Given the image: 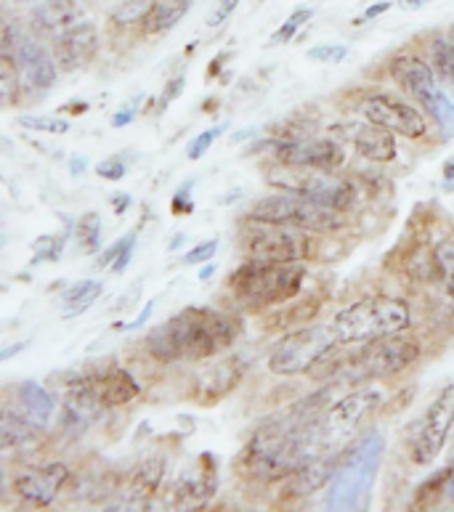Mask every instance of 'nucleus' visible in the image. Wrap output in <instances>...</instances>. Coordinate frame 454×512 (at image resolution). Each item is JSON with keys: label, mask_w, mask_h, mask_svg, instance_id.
Returning <instances> with one entry per match:
<instances>
[{"label": "nucleus", "mask_w": 454, "mask_h": 512, "mask_svg": "<svg viewBox=\"0 0 454 512\" xmlns=\"http://www.w3.org/2000/svg\"><path fill=\"white\" fill-rule=\"evenodd\" d=\"M298 417L293 420H279L274 425H263L239 454V470L261 483L287 481L290 475L298 473L308 462L322 457L324 444L322 430L316 417Z\"/></svg>", "instance_id": "1"}, {"label": "nucleus", "mask_w": 454, "mask_h": 512, "mask_svg": "<svg viewBox=\"0 0 454 512\" xmlns=\"http://www.w3.org/2000/svg\"><path fill=\"white\" fill-rule=\"evenodd\" d=\"M237 321L213 308H184L147 335V351L162 364L205 361L234 345Z\"/></svg>", "instance_id": "2"}, {"label": "nucleus", "mask_w": 454, "mask_h": 512, "mask_svg": "<svg viewBox=\"0 0 454 512\" xmlns=\"http://www.w3.org/2000/svg\"><path fill=\"white\" fill-rule=\"evenodd\" d=\"M385 438L380 430H367L346 457L340 459L327 489L330 510H364L370 505L372 486L378 478Z\"/></svg>", "instance_id": "3"}, {"label": "nucleus", "mask_w": 454, "mask_h": 512, "mask_svg": "<svg viewBox=\"0 0 454 512\" xmlns=\"http://www.w3.org/2000/svg\"><path fill=\"white\" fill-rule=\"evenodd\" d=\"M412 324L409 303L391 295H370L338 311L332 319V329L340 345H362L385 335L407 332Z\"/></svg>", "instance_id": "4"}, {"label": "nucleus", "mask_w": 454, "mask_h": 512, "mask_svg": "<svg viewBox=\"0 0 454 512\" xmlns=\"http://www.w3.org/2000/svg\"><path fill=\"white\" fill-rule=\"evenodd\" d=\"M303 282H306V268L298 263H261V260H247L231 274V292L239 303L247 308H269L298 298Z\"/></svg>", "instance_id": "5"}, {"label": "nucleus", "mask_w": 454, "mask_h": 512, "mask_svg": "<svg viewBox=\"0 0 454 512\" xmlns=\"http://www.w3.org/2000/svg\"><path fill=\"white\" fill-rule=\"evenodd\" d=\"M420 343L415 337L385 335L378 340H367L356 353H351L346 361H340L335 375L346 383H367V380H388V377L401 375L420 359Z\"/></svg>", "instance_id": "6"}, {"label": "nucleus", "mask_w": 454, "mask_h": 512, "mask_svg": "<svg viewBox=\"0 0 454 512\" xmlns=\"http://www.w3.org/2000/svg\"><path fill=\"white\" fill-rule=\"evenodd\" d=\"M266 181L277 186L279 192H293L301 197L314 199L319 205L346 213L356 202V189L351 181L335 173V170L322 168H301V165H282L266 173Z\"/></svg>", "instance_id": "7"}, {"label": "nucleus", "mask_w": 454, "mask_h": 512, "mask_svg": "<svg viewBox=\"0 0 454 512\" xmlns=\"http://www.w3.org/2000/svg\"><path fill=\"white\" fill-rule=\"evenodd\" d=\"M338 335L332 324H314V327L295 329L279 340L269 353V369L279 377L306 375L311 369L338 348Z\"/></svg>", "instance_id": "8"}, {"label": "nucleus", "mask_w": 454, "mask_h": 512, "mask_svg": "<svg viewBox=\"0 0 454 512\" xmlns=\"http://www.w3.org/2000/svg\"><path fill=\"white\" fill-rule=\"evenodd\" d=\"M250 221L279 223V226H298L308 231H332L340 226V213L319 205L301 194H269L250 207Z\"/></svg>", "instance_id": "9"}, {"label": "nucleus", "mask_w": 454, "mask_h": 512, "mask_svg": "<svg viewBox=\"0 0 454 512\" xmlns=\"http://www.w3.org/2000/svg\"><path fill=\"white\" fill-rule=\"evenodd\" d=\"M245 231V255L261 263H298L311 258V237L308 229L298 226H279V223L250 221Z\"/></svg>", "instance_id": "10"}, {"label": "nucleus", "mask_w": 454, "mask_h": 512, "mask_svg": "<svg viewBox=\"0 0 454 512\" xmlns=\"http://www.w3.org/2000/svg\"><path fill=\"white\" fill-rule=\"evenodd\" d=\"M383 390L380 388H359L351 390L346 396L330 401V406L324 409L322 420L319 422V430H322L324 444L332 446L338 441H346L348 436H354L359 425H362L372 412H378L380 404H383Z\"/></svg>", "instance_id": "11"}, {"label": "nucleus", "mask_w": 454, "mask_h": 512, "mask_svg": "<svg viewBox=\"0 0 454 512\" xmlns=\"http://www.w3.org/2000/svg\"><path fill=\"white\" fill-rule=\"evenodd\" d=\"M454 428V385L444 388L433 398L431 406L425 409L423 420L417 422L415 438L409 446L412 462L420 467H428L439 457L444 444H447L449 430Z\"/></svg>", "instance_id": "12"}, {"label": "nucleus", "mask_w": 454, "mask_h": 512, "mask_svg": "<svg viewBox=\"0 0 454 512\" xmlns=\"http://www.w3.org/2000/svg\"><path fill=\"white\" fill-rule=\"evenodd\" d=\"M362 115L367 123H375L380 128H388L396 136L423 138L428 133V120L420 109L409 107L407 101L388 96V93H375L362 101Z\"/></svg>", "instance_id": "13"}, {"label": "nucleus", "mask_w": 454, "mask_h": 512, "mask_svg": "<svg viewBox=\"0 0 454 512\" xmlns=\"http://www.w3.org/2000/svg\"><path fill=\"white\" fill-rule=\"evenodd\" d=\"M388 72H391L393 83L401 85V88H404L420 107L428 109V115H431L441 96L439 77H436L431 64L415 54H399L391 59Z\"/></svg>", "instance_id": "14"}, {"label": "nucleus", "mask_w": 454, "mask_h": 512, "mask_svg": "<svg viewBox=\"0 0 454 512\" xmlns=\"http://www.w3.org/2000/svg\"><path fill=\"white\" fill-rule=\"evenodd\" d=\"M274 157L282 165H301V168L338 170L343 165V146L330 138H282L271 141Z\"/></svg>", "instance_id": "15"}, {"label": "nucleus", "mask_w": 454, "mask_h": 512, "mask_svg": "<svg viewBox=\"0 0 454 512\" xmlns=\"http://www.w3.org/2000/svg\"><path fill=\"white\" fill-rule=\"evenodd\" d=\"M67 478H70V465H64V462L24 467V470L14 473V491L30 505L48 507L59 497Z\"/></svg>", "instance_id": "16"}, {"label": "nucleus", "mask_w": 454, "mask_h": 512, "mask_svg": "<svg viewBox=\"0 0 454 512\" xmlns=\"http://www.w3.org/2000/svg\"><path fill=\"white\" fill-rule=\"evenodd\" d=\"M218 475H216V459L210 454H202L192 470H184L181 478L173 486V494L168 502L178 510H192V507L208 505V499L216 494Z\"/></svg>", "instance_id": "17"}, {"label": "nucleus", "mask_w": 454, "mask_h": 512, "mask_svg": "<svg viewBox=\"0 0 454 512\" xmlns=\"http://www.w3.org/2000/svg\"><path fill=\"white\" fill-rule=\"evenodd\" d=\"M96 48H99V35H96V27H93L88 19H80L77 24H72L70 30H64L56 35L54 43V54H56V64L67 72L72 69L83 67L93 59L96 54Z\"/></svg>", "instance_id": "18"}, {"label": "nucleus", "mask_w": 454, "mask_h": 512, "mask_svg": "<svg viewBox=\"0 0 454 512\" xmlns=\"http://www.w3.org/2000/svg\"><path fill=\"white\" fill-rule=\"evenodd\" d=\"M14 59L19 64V72H22V80L35 91H48L51 85L56 83L59 77V69L56 62L48 56V51L40 46L35 38H27L22 35L19 43H16Z\"/></svg>", "instance_id": "19"}, {"label": "nucleus", "mask_w": 454, "mask_h": 512, "mask_svg": "<svg viewBox=\"0 0 454 512\" xmlns=\"http://www.w3.org/2000/svg\"><path fill=\"white\" fill-rule=\"evenodd\" d=\"M85 380H88L93 396L99 398V404L104 409H117V406L131 404L133 398L141 393L136 377L123 367L101 369V372L85 375Z\"/></svg>", "instance_id": "20"}, {"label": "nucleus", "mask_w": 454, "mask_h": 512, "mask_svg": "<svg viewBox=\"0 0 454 512\" xmlns=\"http://www.w3.org/2000/svg\"><path fill=\"white\" fill-rule=\"evenodd\" d=\"M239 380H242V367L237 361H221L197 375L189 396L200 406H216L221 398H226L237 388Z\"/></svg>", "instance_id": "21"}, {"label": "nucleus", "mask_w": 454, "mask_h": 512, "mask_svg": "<svg viewBox=\"0 0 454 512\" xmlns=\"http://www.w3.org/2000/svg\"><path fill=\"white\" fill-rule=\"evenodd\" d=\"M165 478V457L141 459L123 486V507H147Z\"/></svg>", "instance_id": "22"}, {"label": "nucleus", "mask_w": 454, "mask_h": 512, "mask_svg": "<svg viewBox=\"0 0 454 512\" xmlns=\"http://www.w3.org/2000/svg\"><path fill=\"white\" fill-rule=\"evenodd\" d=\"M338 465V457H316L314 462H308L306 467H301L298 473H293L287 478L285 494L290 499H303L308 497V494H314L316 489H324V486L332 481V475H335Z\"/></svg>", "instance_id": "23"}, {"label": "nucleus", "mask_w": 454, "mask_h": 512, "mask_svg": "<svg viewBox=\"0 0 454 512\" xmlns=\"http://www.w3.org/2000/svg\"><path fill=\"white\" fill-rule=\"evenodd\" d=\"M32 19L38 24V30L59 35V32L70 30L72 24L80 22L83 11H80L75 0H40L35 11H32Z\"/></svg>", "instance_id": "24"}, {"label": "nucleus", "mask_w": 454, "mask_h": 512, "mask_svg": "<svg viewBox=\"0 0 454 512\" xmlns=\"http://www.w3.org/2000/svg\"><path fill=\"white\" fill-rule=\"evenodd\" d=\"M393 136L396 133H391L388 128H380V125L370 123L367 128H359V133L354 136L356 152L370 162L396 160V141H393Z\"/></svg>", "instance_id": "25"}, {"label": "nucleus", "mask_w": 454, "mask_h": 512, "mask_svg": "<svg viewBox=\"0 0 454 512\" xmlns=\"http://www.w3.org/2000/svg\"><path fill=\"white\" fill-rule=\"evenodd\" d=\"M40 436V425L30 417H22V414L11 412V409H3L0 414V446L6 451L22 449L27 444H35Z\"/></svg>", "instance_id": "26"}, {"label": "nucleus", "mask_w": 454, "mask_h": 512, "mask_svg": "<svg viewBox=\"0 0 454 512\" xmlns=\"http://www.w3.org/2000/svg\"><path fill=\"white\" fill-rule=\"evenodd\" d=\"M19 401H22L24 414H27L30 420L38 422L40 428H46L56 412L54 396H51V393H48L43 385L32 383V380H27V383L19 385Z\"/></svg>", "instance_id": "27"}, {"label": "nucleus", "mask_w": 454, "mask_h": 512, "mask_svg": "<svg viewBox=\"0 0 454 512\" xmlns=\"http://www.w3.org/2000/svg\"><path fill=\"white\" fill-rule=\"evenodd\" d=\"M192 3L194 0H157V6H154V11L144 22V30L149 35H162V32L173 30L184 19L186 11L192 8Z\"/></svg>", "instance_id": "28"}, {"label": "nucleus", "mask_w": 454, "mask_h": 512, "mask_svg": "<svg viewBox=\"0 0 454 512\" xmlns=\"http://www.w3.org/2000/svg\"><path fill=\"white\" fill-rule=\"evenodd\" d=\"M101 295V282H77L72 284L70 290H64L62 295V308H64V319H72V316L85 314L88 308L96 303V298Z\"/></svg>", "instance_id": "29"}, {"label": "nucleus", "mask_w": 454, "mask_h": 512, "mask_svg": "<svg viewBox=\"0 0 454 512\" xmlns=\"http://www.w3.org/2000/svg\"><path fill=\"white\" fill-rule=\"evenodd\" d=\"M431 64L436 77L447 85V91L454 93V43L449 40V35L431 43Z\"/></svg>", "instance_id": "30"}, {"label": "nucleus", "mask_w": 454, "mask_h": 512, "mask_svg": "<svg viewBox=\"0 0 454 512\" xmlns=\"http://www.w3.org/2000/svg\"><path fill=\"white\" fill-rule=\"evenodd\" d=\"M157 6V0H123L120 6L112 11V22L117 27H131V24L147 22L149 14Z\"/></svg>", "instance_id": "31"}, {"label": "nucleus", "mask_w": 454, "mask_h": 512, "mask_svg": "<svg viewBox=\"0 0 454 512\" xmlns=\"http://www.w3.org/2000/svg\"><path fill=\"white\" fill-rule=\"evenodd\" d=\"M452 473H454V467H447V470H439V473H433L428 481L420 483V489H417V494H415V507L433 505V502H436V499H439L441 494L447 491Z\"/></svg>", "instance_id": "32"}, {"label": "nucleus", "mask_w": 454, "mask_h": 512, "mask_svg": "<svg viewBox=\"0 0 454 512\" xmlns=\"http://www.w3.org/2000/svg\"><path fill=\"white\" fill-rule=\"evenodd\" d=\"M75 234L77 239H80V247H83L85 253H96L101 245V218L99 213H93V210H88V213L77 221L75 226Z\"/></svg>", "instance_id": "33"}, {"label": "nucleus", "mask_w": 454, "mask_h": 512, "mask_svg": "<svg viewBox=\"0 0 454 512\" xmlns=\"http://www.w3.org/2000/svg\"><path fill=\"white\" fill-rule=\"evenodd\" d=\"M64 245H67V234H48V237H40L32 242V263L38 266V263H56V260L62 258Z\"/></svg>", "instance_id": "34"}, {"label": "nucleus", "mask_w": 454, "mask_h": 512, "mask_svg": "<svg viewBox=\"0 0 454 512\" xmlns=\"http://www.w3.org/2000/svg\"><path fill=\"white\" fill-rule=\"evenodd\" d=\"M0 91H3V104H11L14 93L22 91V72L14 56H3L0 62Z\"/></svg>", "instance_id": "35"}, {"label": "nucleus", "mask_w": 454, "mask_h": 512, "mask_svg": "<svg viewBox=\"0 0 454 512\" xmlns=\"http://www.w3.org/2000/svg\"><path fill=\"white\" fill-rule=\"evenodd\" d=\"M311 16H314V11H311V8H298V11H293V14L285 19V24H282V27H279V30L271 35L269 46H285V43H290V40L298 35V30H301L303 24H306Z\"/></svg>", "instance_id": "36"}, {"label": "nucleus", "mask_w": 454, "mask_h": 512, "mask_svg": "<svg viewBox=\"0 0 454 512\" xmlns=\"http://www.w3.org/2000/svg\"><path fill=\"white\" fill-rule=\"evenodd\" d=\"M19 125L27 130H35V133H51V136H64V133H70V123L62 120V117L22 115L19 117Z\"/></svg>", "instance_id": "37"}, {"label": "nucleus", "mask_w": 454, "mask_h": 512, "mask_svg": "<svg viewBox=\"0 0 454 512\" xmlns=\"http://www.w3.org/2000/svg\"><path fill=\"white\" fill-rule=\"evenodd\" d=\"M436 266H439V276L447 284V290L454 295V239H447L444 245H439L436 250Z\"/></svg>", "instance_id": "38"}, {"label": "nucleus", "mask_w": 454, "mask_h": 512, "mask_svg": "<svg viewBox=\"0 0 454 512\" xmlns=\"http://www.w3.org/2000/svg\"><path fill=\"white\" fill-rule=\"evenodd\" d=\"M308 59L319 64H340L348 56V46L343 43H322V46L308 48Z\"/></svg>", "instance_id": "39"}, {"label": "nucleus", "mask_w": 454, "mask_h": 512, "mask_svg": "<svg viewBox=\"0 0 454 512\" xmlns=\"http://www.w3.org/2000/svg\"><path fill=\"white\" fill-rule=\"evenodd\" d=\"M226 128H229V125H216V128H210V130H205V133H200V136L194 138L192 144H189V152H186V157H189V160H202L210 146L216 144L218 138L224 136Z\"/></svg>", "instance_id": "40"}, {"label": "nucleus", "mask_w": 454, "mask_h": 512, "mask_svg": "<svg viewBox=\"0 0 454 512\" xmlns=\"http://www.w3.org/2000/svg\"><path fill=\"white\" fill-rule=\"evenodd\" d=\"M431 117L439 123V128L444 130V136L454 138V101L449 99L447 91H441L439 104H436V109L431 112Z\"/></svg>", "instance_id": "41"}, {"label": "nucleus", "mask_w": 454, "mask_h": 512, "mask_svg": "<svg viewBox=\"0 0 454 512\" xmlns=\"http://www.w3.org/2000/svg\"><path fill=\"white\" fill-rule=\"evenodd\" d=\"M96 173H99V178H107V181H123L128 176V165H125L123 157H109V160L96 165Z\"/></svg>", "instance_id": "42"}, {"label": "nucleus", "mask_w": 454, "mask_h": 512, "mask_svg": "<svg viewBox=\"0 0 454 512\" xmlns=\"http://www.w3.org/2000/svg\"><path fill=\"white\" fill-rule=\"evenodd\" d=\"M218 250V239H210V242H202V245L192 247L189 253L184 255V263L186 266H197V263H208V260H213V255H216Z\"/></svg>", "instance_id": "43"}, {"label": "nucleus", "mask_w": 454, "mask_h": 512, "mask_svg": "<svg viewBox=\"0 0 454 512\" xmlns=\"http://www.w3.org/2000/svg\"><path fill=\"white\" fill-rule=\"evenodd\" d=\"M194 186V181H186V184L178 186V192L173 194V199H170V210L176 215H189L194 213V202L189 199V189Z\"/></svg>", "instance_id": "44"}, {"label": "nucleus", "mask_w": 454, "mask_h": 512, "mask_svg": "<svg viewBox=\"0 0 454 512\" xmlns=\"http://www.w3.org/2000/svg\"><path fill=\"white\" fill-rule=\"evenodd\" d=\"M239 0H216V8L210 11L208 16V27H221V24L234 14V8H237Z\"/></svg>", "instance_id": "45"}, {"label": "nucleus", "mask_w": 454, "mask_h": 512, "mask_svg": "<svg viewBox=\"0 0 454 512\" xmlns=\"http://www.w3.org/2000/svg\"><path fill=\"white\" fill-rule=\"evenodd\" d=\"M184 88H186V77H173V80H170L168 85H165V91H162V96H160V112L165 107H168L170 101H176L178 96H181V93H184Z\"/></svg>", "instance_id": "46"}, {"label": "nucleus", "mask_w": 454, "mask_h": 512, "mask_svg": "<svg viewBox=\"0 0 454 512\" xmlns=\"http://www.w3.org/2000/svg\"><path fill=\"white\" fill-rule=\"evenodd\" d=\"M133 234H136V231H131L128 237H123V239H120V242H115V245L109 247L107 253H104V255H101V258H99V266H101V268H104V266H112V263H115V260L120 258V253H123L125 247H128V242H131V239H133Z\"/></svg>", "instance_id": "47"}, {"label": "nucleus", "mask_w": 454, "mask_h": 512, "mask_svg": "<svg viewBox=\"0 0 454 512\" xmlns=\"http://www.w3.org/2000/svg\"><path fill=\"white\" fill-rule=\"evenodd\" d=\"M136 239H139V234H133V239L128 242V247H125L123 253H120V258L112 263V271H115V274H123L125 268H128V263H131V258H133V250H136Z\"/></svg>", "instance_id": "48"}, {"label": "nucleus", "mask_w": 454, "mask_h": 512, "mask_svg": "<svg viewBox=\"0 0 454 512\" xmlns=\"http://www.w3.org/2000/svg\"><path fill=\"white\" fill-rule=\"evenodd\" d=\"M152 311H154V300H149L147 306L141 308V314L136 316V319L128 321V324H117V327H120V329H128V332H133V329H141V327H144V324H147V321H149V316H152Z\"/></svg>", "instance_id": "49"}, {"label": "nucleus", "mask_w": 454, "mask_h": 512, "mask_svg": "<svg viewBox=\"0 0 454 512\" xmlns=\"http://www.w3.org/2000/svg\"><path fill=\"white\" fill-rule=\"evenodd\" d=\"M133 120H136V109H133V107H123L115 115L112 125H115V128H125V125H131Z\"/></svg>", "instance_id": "50"}, {"label": "nucleus", "mask_w": 454, "mask_h": 512, "mask_svg": "<svg viewBox=\"0 0 454 512\" xmlns=\"http://www.w3.org/2000/svg\"><path fill=\"white\" fill-rule=\"evenodd\" d=\"M229 51H221V54L216 56V59H213V62H210V67H208V77H218L221 75V69H224V62H229Z\"/></svg>", "instance_id": "51"}, {"label": "nucleus", "mask_w": 454, "mask_h": 512, "mask_svg": "<svg viewBox=\"0 0 454 512\" xmlns=\"http://www.w3.org/2000/svg\"><path fill=\"white\" fill-rule=\"evenodd\" d=\"M112 205H115V215H123L131 207V194H115Z\"/></svg>", "instance_id": "52"}, {"label": "nucleus", "mask_w": 454, "mask_h": 512, "mask_svg": "<svg viewBox=\"0 0 454 512\" xmlns=\"http://www.w3.org/2000/svg\"><path fill=\"white\" fill-rule=\"evenodd\" d=\"M393 3H388V0H383V3H375V6H370L367 11H364V19H378L380 14H385L388 8H391Z\"/></svg>", "instance_id": "53"}, {"label": "nucleus", "mask_w": 454, "mask_h": 512, "mask_svg": "<svg viewBox=\"0 0 454 512\" xmlns=\"http://www.w3.org/2000/svg\"><path fill=\"white\" fill-rule=\"evenodd\" d=\"M62 112H67V115H85V112H88V104H85V101H70V104H64Z\"/></svg>", "instance_id": "54"}, {"label": "nucleus", "mask_w": 454, "mask_h": 512, "mask_svg": "<svg viewBox=\"0 0 454 512\" xmlns=\"http://www.w3.org/2000/svg\"><path fill=\"white\" fill-rule=\"evenodd\" d=\"M431 0H399V8H404V11H420L423 6H428Z\"/></svg>", "instance_id": "55"}, {"label": "nucleus", "mask_w": 454, "mask_h": 512, "mask_svg": "<svg viewBox=\"0 0 454 512\" xmlns=\"http://www.w3.org/2000/svg\"><path fill=\"white\" fill-rule=\"evenodd\" d=\"M24 348H27V343L8 345V348H3V351H0V361H8V359H11V356H16V353H19V351H24Z\"/></svg>", "instance_id": "56"}, {"label": "nucleus", "mask_w": 454, "mask_h": 512, "mask_svg": "<svg viewBox=\"0 0 454 512\" xmlns=\"http://www.w3.org/2000/svg\"><path fill=\"white\" fill-rule=\"evenodd\" d=\"M255 133H258V128H247L242 130V133H234V136H231V144H242V141H247V138L255 136Z\"/></svg>", "instance_id": "57"}, {"label": "nucleus", "mask_w": 454, "mask_h": 512, "mask_svg": "<svg viewBox=\"0 0 454 512\" xmlns=\"http://www.w3.org/2000/svg\"><path fill=\"white\" fill-rule=\"evenodd\" d=\"M85 165H88V162H85L83 157H72V160H70L72 176H80V173H83V170H85Z\"/></svg>", "instance_id": "58"}, {"label": "nucleus", "mask_w": 454, "mask_h": 512, "mask_svg": "<svg viewBox=\"0 0 454 512\" xmlns=\"http://www.w3.org/2000/svg\"><path fill=\"white\" fill-rule=\"evenodd\" d=\"M213 274H216V263H208V266H205V268H202V271H200V279H202V282H208V279H210V276H213Z\"/></svg>", "instance_id": "59"}, {"label": "nucleus", "mask_w": 454, "mask_h": 512, "mask_svg": "<svg viewBox=\"0 0 454 512\" xmlns=\"http://www.w3.org/2000/svg\"><path fill=\"white\" fill-rule=\"evenodd\" d=\"M178 245H184V234H178V237L173 239V242H170V250H176Z\"/></svg>", "instance_id": "60"}, {"label": "nucleus", "mask_w": 454, "mask_h": 512, "mask_svg": "<svg viewBox=\"0 0 454 512\" xmlns=\"http://www.w3.org/2000/svg\"><path fill=\"white\" fill-rule=\"evenodd\" d=\"M447 494H449V499H452V502H454V473H452V478H449V486H447Z\"/></svg>", "instance_id": "61"}, {"label": "nucleus", "mask_w": 454, "mask_h": 512, "mask_svg": "<svg viewBox=\"0 0 454 512\" xmlns=\"http://www.w3.org/2000/svg\"><path fill=\"white\" fill-rule=\"evenodd\" d=\"M449 40H452V43H454V24H452V27H449Z\"/></svg>", "instance_id": "62"}, {"label": "nucleus", "mask_w": 454, "mask_h": 512, "mask_svg": "<svg viewBox=\"0 0 454 512\" xmlns=\"http://www.w3.org/2000/svg\"><path fill=\"white\" fill-rule=\"evenodd\" d=\"M16 3H40V0H16Z\"/></svg>", "instance_id": "63"}]
</instances>
